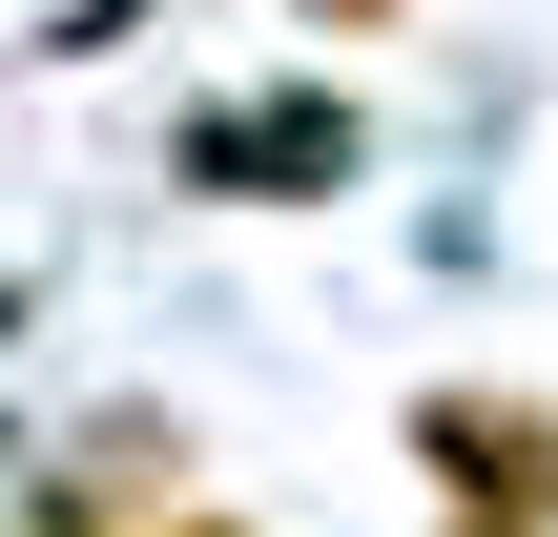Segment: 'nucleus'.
<instances>
[{
    "mask_svg": "<svg viewBox=\"0 0 558 537\" xmlns=\"http://www.w3.org/2000/svg\"><path fill=\"white\" fill-rule=\"evenodd\" d=\"M290 21H311V41H331V62H352V41H414V21H435V0H290Z\"/></svg>",
    "mask_w": 558,
    "mask_h": 537,
    "instance_id": "obj_5",
    "label": "nucleus"
},
{
    "mask_svg": "<svg viewBox=\"0 0 558 537\" xmlns=\"http://www.w3.org/2000/svg\"><path fill=\"white\" fill-rule=\"evenodd\" d=\"M166 497H186V414L104 393V414H83V435H62V455H41L21 497H0V537H145Z\"/></svg>",
    "mask_w": 558,
    "mask_h": 537,
    "instance_id": "obj_3",
    "label": "nucleus"
},
{
    "mask_svg": "<svg viewBox=\"0 0 558 537\" xmlns=\"http://www.w3.org/2000/svg\"><path fill=\"white\" fill-rule=\"evenodd\" d=\"M166 0H41V62H104V41H145Z\"/></svg>",
    "mask_w": 558,
    "mask_h": 537,
    "instance_id": "obj_4",
    "label": "nucleus"
},
{
    "mask_svg": "<svg viewBox=\"0 0 558 537\" xmlns=\"http://www.w3.org/2000/svg\"><path fill=\"white\" fill-rule=\"evenodd\" d=\"M166 186H186V207H352V186H373V103H352L331 62L207 83V103H166Z\"/></svg>",
    "mask_w": 558,
    "mask_h": 537,
    "instance_id": "obj_1",
    "label": "nucleus"
},
{
    "mask_svg": "<svg viewBox=\"0 0 558 537\" xmlns=\"http://www.w3.org/2000/svg\"><path fill=\"white\" fill-rule=\"evenodd\" d=\"M393 455H414V497H435V517L558 537V393H538V373H435V393L393 414Z\"/></svg>",
    "mask_w": 558,
    "mask_h": 537,
    "instance_id": "obj_2",
    "label": "nucleus"
},
{
    "mask_svg": "<svg viewBox=\"0 0 558 537\" xmlns=\"http://www.w3.org/2000/svg\"><path fill=\"white\" fill-rule=\"evenodd\" d=\"M145 537H269V517H228V497H207V476H186V497H166V517Z\"/></svg>",
    "mask_w": 558,
    "mask_h": 537,
    "instance_id": "obj_6",
    "label": "nucleus"
}]
</instances>
